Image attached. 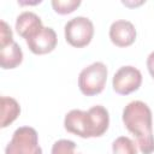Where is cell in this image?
<instances>
[{"instance_id":"obj_5","label":"cell","mask_w":154,"mask_h":154,"mask_svg":"<svg viewBox=\"0 0 154 154\" xmlns=\"http://www.w3.org/2000/svg\"><path fill=\"white\" fill-rule=\"evenodd\" d=\"M65 40L69 45L76 48L85 47L90 43L94 36L93 22L83 16L70 19L64 26Z\"/></svg>"},{"instance_id":"obj_11","label":"cell","mask_w":154,"mask_h":154,"mask_svg":"<svg viewBox=\"0 0 154 154\" xmlns=\"http://www.w3.org/2000/svg\"><path fill=\"white\" fill-rule=\"evenodd\" d=\"M20 113V106L13 97L1 96V120L0 126L6 128L12 124Z\"/></svg>"},{"instance_id":"obj_14","label":"cell","mask_w":154,"mask_h":154,"mask_svg":"<svg viewBox=\"0 0 154 154\" xmlns=\"http://www.w3.org/2000/svg\"><path fill=\"white\" fill-rule=\"evenodd\" d=\"M76 143L71 140H59L52 147V154H76Z\"/></svg>"},{"instance_id":"obj_12","label":"cell","mask_w":154,"mask_h":154,"mask_svg":"<svg viewBox=\"0 0 154 154\" xmlns=\"http://www.w3.org/2000/svg\"><path fill=\"white\" fill-rule=\"evenodd\" d=\"M112 152L113 154H137V147L131 138L119 136L112 143Z\"/></svg>"},{"instance_id":"obj_17","label":"cell","mask_w":154,"mask_h":154,"mask_svg":"<svg viewBox=\"0 0 154 154\" xmlns=\"http://www.w3.org/2000/svg\"><path fill=\"white\" fill-rule=\"evenodd\" d=\"M76 154H82V153H76Z\"/></svg>"},{"instance_id":"obj_2","label":"cell","mask_w":154,"mask_h":154,"mask_svg":"<svg viewBox=\"0 0 154 154\" xmlns=\"http://www.w3.org/2000/svg\"><path fill=\"white\" fill-rule=\"evenodd\" d=\"M108 125V111L101 105H95L88 111L71 109L64 119L65 130L82 138L100 137L107 131Z\"/></svg>"},{"instance_id":"obj_8","label":"cell","mask_w":154,"mask_h":154,"mask_svg":"<svg viewBox=\"0 0 154 154\" xmlns=\"http://www.w3.org/2000/svg\"><path fill=\"white\" fill-rule=\"evenodd\" d=\"M136 29L134 24L125 19H119L112 23L109 28V38L117 47H129L136 40Z\"/></svg>"},{"instance_id":"obj_16","label":"cell","mask_w":154,"mask_h":154,"mask_svg":"<svg viewBox=\"0 0 154 154\" xmlns=\"http://www.w3.org/2000/svg\"><path fill=\"white\" fill-rule=\"evenodd\" d=\"M147 67L150 76L154 78V52H152L147 58Z\"/></svg>"},{"instance_id":"obj_13","label":"cell","mask_w":154,"mask_h":154,"mask_svg":"<svg viewBox=\"0 0 154 154\" xmlns=\"http://www.w3.org/2000/svg\"><path fill=\"white\" fill-rule=\"evenodd\" d=\"M81 5L79 0H53V10L59 14H69Z\"/></svg>"},{"instance_id":"obj_15","label":"cell","mask_w":154,"mask_h":154,"mask_svg":"<svg viewBox=\"0 0 154 154\" xmlns=\"http://www.w3.org/2000/svg\"><path fill=\"white\" fill-rule=\"evenodd\" d=\"M1 28H0V47L2 46H6L11 42H13V34H12V30L10 28V25L5 22V20H1Z\"/></svg>"},{"instance_id":"obj_1","label":"cell","mask_w":154,"mask_h":154,"mask_svg":"<svg viewBox=\"0 0 154 154\" xmlns=\"http://www.w3.org/2000/svg\"><path fill=\"white\" fill-rule=\"evenodd\" d=\"M125 128L136 137L137 146L142 154H152L154 152L153 135V116L149 106L140 100L129 102L122 116Z\"/></svg>"},{"instance_id":"obj_4","label":"cell","mask_w":154,"mask_h":154,"mask_svg":"<svg viewBox=\"0 0 154 154\" xmlns=\"http://www.w3.org/2000/svg\"><path fill=\"white\" fill-rule=\"evenodd\" d=\"M5 154H42L36 130L31 126L16 129L5 148Z\"/></svg>"},{"instance_id":"obj_3","label":"cell","mask_w":154,"mask_h":154,"mask_svg":"<svg viewBox=\"0 0 154 154\" xmlns=\"http://www.w3.org/2000/svg\"><path fill=\"white\" fill-rule=\"evenodd\" d=\"M107 75L108 70L101 61L93 63L91 65L84 67L78 76V87L81 93L87 96L100 94L106 85Z\"/></svg>"},{"instance_id":"obj_10","label":"cell","mask_w":154,"mask_h":154,"mask_svg":"<svg viewBox=\"0 0 154 154\" xmlns=\"http://www.w3.org/2000/svg\"><path fill=\"white\" fill-rule=\"evenodd\" d=\"M23 61V51L17 42L0 47V65L4 70L14 69Z\"/></svg>"},{"instance_id":"obj_7","label":"cell","mask_w":154,"mask_h":154,"mask_svg":"<svg viewBox=\"0 0 154 154\" xmlns=\"http://www.w3.org/2000/svg\"><path fill=\"white\" fill-rule=\"evenodd\" d=\"M25 42L34 54L42 55L51 53L57 47L58 37L54 29L49 26H42L38 31H36L34 35L26 38Z\"/></svg>"},{"instance_id":"obj_9","label":"cell","mask_w":154,"mask_h":154,"mask_svg":"<svg viewBox=\"0 0 154 154\" xmlns=\"http://www.w3.org/2000/svg\"><path fill=\"white\" fill-rule=\"evenodd\" d=\"M42 26L43 25L41 18L36 13L30 11L22 12L16 19V30L18 35L25 40L38 31Z\"/></svg>"},{"instance_id":"obj_6","label":"cell","mask_w":154,"mask_h":154,"mask_svg":"<svg viewBox=\"0 0 154 154\" xmlns=\"http://www.w3.org/2000/svg\"><path fill=\"white\" fill-rule=\"evenodd\" d=\"M142 83V73L134 66H122L113 76L112 87L119 95H129L136 91Z\"/></svg>"}]
</instances>
